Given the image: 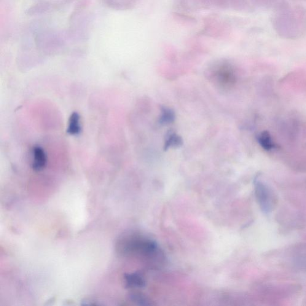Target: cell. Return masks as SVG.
<instances>
[{
    "instance_id": "cell-5",
    "label": "cell",
    "mask_w": 306,
    "mask_h": 306,
    "mask_svg": "<svg viewBox=\"0 0 306 306\" xmlns=\"http://www.w3.org/2000/svg\"><path fill=\"white\" fill-rule=\"evenodd\" d=\"M126 285L129 288H142L146 286V281L141 273L134 272L126 274Z\"/></svg>"
},
{
    "instance_id": "cell-6",
    "label": "cell",
    "mask_w": 306,
    "mask_h": 306,
    "mask_svg": "<svg viewBox=\"0 0 306 306\" xmlns=\"http://www.w3.org/2000/svg\"><path fill=\"white\" fill-rule=\"evenodd\" d=\"M67 133L71 135H79L82 131L81 125H80V116L77 112H72L69 117Z\"/></svg>"
},
{
    "instance_id": "cell-10",
    "label": "cell",
    "mask_w": 306,
    "mask_h": 306,
    "mask_svg": "<svg viewBox=\"0 0 306 306\" xmlns=\"http://www.w3.org/2000/svg\"><path fill=\"white\" fill-rule=\"evenodd\" d=\"M131 299L133 302L137 304L143 306L153 305V303L149 299L145 296L143 294L135 293L131 295Z\"/></svg>"
},
{
    "instance_id": "cell-4",
    "label": "cell",
    "mask_w": 306,
    "mask_h": 306,
    "mask_svg": "<svg viewBox=\"0 0 306 306\" xmlns=\"http://www.w3.org/2000/svg\"><path fill=\"white\" fill-rule=\"evenodd\" d=\"M47 155L44 150L40 146H35L33 149V162L32 168L34 171L40 172L44 170L47 165Z\"/></svg>"
},
{
    "instance_id": "cell-3",
    "label": "cell",
    "mask_w": 306,
    "mask_h": 306,
    "mask_svg": "<svg viewBox=\"0 0 306 306\" xmlns=\"http://www.w3.org/2000/svg\"><path fill=\"white\" fill-rule=\"evenodd\" d=\"M213 75L217 82L224 87H230L234 84L236 81L234 72L229 66H220L219 68L217 69Z\"/></svg>"
},
{
    "instance_id": "cell-2",
    "label": "cell",
    "mask_w": 306,
    "mask_h": 306,
    "mask_svg": "<svg viewBox=\"0 0 306 306\" xmlns=\"http://www.w3.org/2000/svg\"><path fill=\"white\" fill-rule=\"evenodd\" d=\"M254 186L256 197L260 207L265 213V212L268 213L272 209V195H271L266 186L259 179L255 180Z\"/></svg>"
},
{
    "instance_id": "cell-1",
    "label": "cell",
    "mask_w": 306,
    "mask_h": 306,
    "mask_svg": "<svg viewBox=\"0 0 306 306\" xmlns=\"http://www.w3.org/2000/svg\"><path fill=\"white\" fill-rule=\"evenodd\" d=\"M119 249L125 256L138 257L150 264L158 265L164 259L156 241L144 235L133 234L124 238Z\"/></svg>"
},
{
    "instance_id": "cell-9",
    "label": "cell",
    "mask_w": 306,
    "mask_h": 306,
    "mask_svg": "<svg viewBox=\"0 0 306 306\" xmlns=\"http://www.w3.org/2000/svg\"><path fill=\"white\" fill-rule=\"evenodd\" d=\"M175 112L171 109L163 107L161 109V114L159 122L161 124L168 125L173 123L175 120Z\"/></svg>"
},
{
    "instance_id": "cell-7",
    "label": "cell",
    "mask_w": 306,
    "mask_h": 306,
    "mask_svg": "<svg viewBox=\"0 0 306 306\" xmlns=\"http://www.w3.org/2000/svg\"><path fill=\"white\" fill-rule=\"evenodd\" d=\"M257 141L265 151L270 152L275 147L272 136L268 131H262L257 136Z\"/></svg>"
},
{
    "instance_id": "cell-8",
    "label": "cell",
    "mask_w": 306,
    "mask_h": 306,
    "mask_svg": "<svg viewBox=\"0 0 306 306\" xmlns=\"http://www.w3.org/2000/svg\"><path fill=\"white\" fill-rule=\"evenodd\" d=\"M182 144V138L173 131H170L166 136L164 149L167 150L170 148L181 146Z\"/></svg>"
}]
</instances>
